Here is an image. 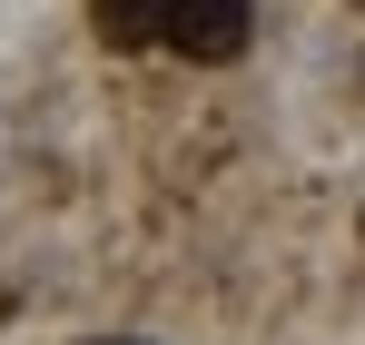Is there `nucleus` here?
<instances>
[{
    "label": "nucleus",
    "instance_id": "nucleus-1",
    "mask_svg": "<svg viewBox=\"0 0 365 345\" xmlns=\"http://www.w3.org/2000/svg\"><path fill=\"white\" fill-rule=\"evenodd\" d=\"M247 20H257V0H168V50L227 69L247 50Z\"/></svg>",
    "mask_w": 365,
    "mask_h": 345
},
{
    "label": "nucleus",
    "instance_id": "nucleus-3",
    "mask_svg": "<svg viewBox=\"0 0 365 345\" xmlns=\"http://www.w3.org/2000/svg\"><path fill=\"white\" fill-rule=\"evenodd\" d=\"M109 345H138V336H109Z\"/></svg>",
    "mask_w": 365,
    "mask_h": 345
},
{
    "label": "nucleus",
    "instance_id": "nucleus-2",
    "mask_svg": "<svg viewBox=\"0 0 365 345\" xmlns=\"http://www.w3.org/2000/svg\"><path fill=\"white\" fill-rule=\"evenodd\" d=\"M89 20H99L109 50H148V40H168V0H89Z\"/></svg>",
    "mask_w": 365,
    "mask_h": 345
}]
</instances>
